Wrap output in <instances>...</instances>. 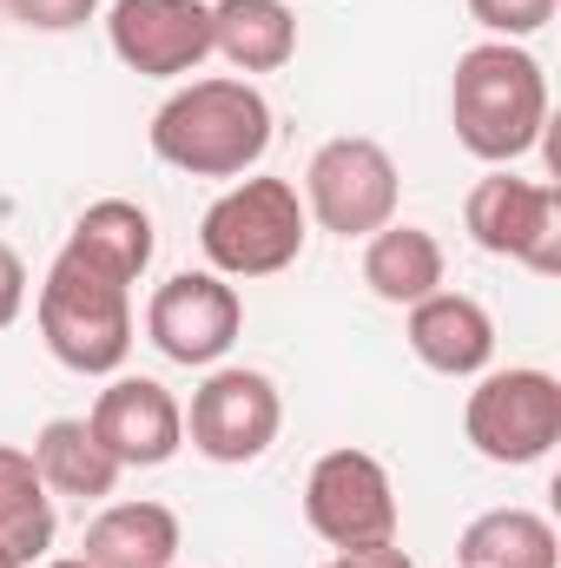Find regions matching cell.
Segmentation results:
<instances>
[{
	"label": "cell",
	"instance_id": "ac0fdd59",
	"mask_svg": "<svg viewBox=\"0 0 561 568\" xmlns=\"http://www.w3.org/2000/svg\"><path fill=\"white\" fill-rule=\"evenodd\" d=\"M462 568H561V542L536 509H489L456 542Z\"/></svg>",
	"mask_w": 561,
	"mask_h": 568
},
{
	"label": "cell",
	"instance_id": "5bb4252c",
	"mask_svg": "<svg viewBox=\"0 0 561 568\" xmlns=\"http://www.w3.org/2000/svg\"><path fill=\"white\" fill-rule=\"evenodd\" d=\"M86 568H172L178 562V516L165 503H113L86 529Z\"/></svg>",
	"mask_w": 561,
	"mask_h": 568
},
{
	"label": "cell",
	"instance_id": "7402d4cb",
	"mask_svg": "<svg viewBox=\"0 0 561 568\" xmlns=\"http://www.w3.org/2000/svg\"><path fill=\"white\" fill-rule=\"evenodd\" d=\"M7 7H13V20H20V27L73 33V27H86V20H93V7H100V0H7Z\"/></svg>",
	"mask_w": 561,
	"mask_h": 568
},
{
	"label": "cell",
	"instance_id": "5b68a950",
	"mask_svg": "<svg viewBox=\"0 0 561 568\" xmlns=\"http://www.w3.org/2000/svg\"><path fill=\"white\" fill-rule=\"evenodd\" d=\"M462 429L489 463H542L561 443V384L549 371H489L462 404Z\"/></svg>",
	"mask_w": 561,
	"mask_h": 568
},
{
	"label": "cell",
	"instance_id": "d4e9b609",
	"mask_svg": "<svg viewBox=\"0 0 561 568\" xmlns=\"http://www.w3.org/2000/svg\"><path fill=\"white\" fill-rule=\"evenodd\" d=\"M0 568H27V562H20V556H13V549H7V542H0Z\"/></svg>",
	"mask_w": 561,
	"mask_h": 568
},
{
	"label": "cell",
	"instance_id": "30bf717a",
	"mask_svg": "<svg viewBox=\"0 0 561 568\" xmlns=\"http://www.w3.org/2000/svg\"><path fill=\"white\" fill-rule=\"evenodd\" d=\"M238 331H245V304H238V291L218 272H178V278L159 284L152 304H145V337L172 364H192V371L218 364L238 344Z\"/></svg>",
	"mask_w": 561,
	"mask_h": 568
},
{
	"label": "cell",
	"instance_id": "4316f807",
	"mask_svg": "<svg viewBox=\"0 0 561 568\" xmlns=\"http://www.w3.org/2000/svg\"><path fill=\"white\" fill-rule=\"evenodd\" d=\"M205 7H212V0H205Z\"/></svg>",
	"mask_w": 561,
	"mask_h": 568
},
{
	"label": "cell",
	"instance_id": "2e32d148",
	"mask_svg": "<svg viewBox=\"0 0 561 568\" xmlns=\"http://www.w3.org/2000/svg\"><path fill=\"white\" fill-rule=\"evenodd\" d=\"M33 469H40V483L53 489V496H80V503H100V496H113V483H120V463L106 456V443L86 429V417H53V424L33 436Z\"/></svg>",
	"mask_w": 561,
	"mask_h": 568
},
{
	"label": "cell",
	"instance_id": "7a4b0ae2",
	"mask_svg": "<svg viewBox=\"0 0 561 568\" xmlns=\"http://www.w3.org/2000/svg\"><path fill=\"white\" fill-rule=\"evenodd\" d=\"M152 152L192 179H238L272 152V106L252 80H192L152 113Z\"/></svg>",
	"mask_w": 561,
	"mask_h": 568
},
{
	"label": "cell",
	"instance_id": "9c48e42d",
	"mask_svg": "<svg viewBox=\"0 0 561 568\" xmlns=\"http://www.w3.org/2000/svg\"><path fill=\"white\" fill-rule=\"evenodd\" d=\"M284 424V404H278V384L265 371H212L198 390H192V410H185V436L198 456L212 463H258L272 443H278Z\"/></svg>",
	"mask_w": 561,
	"mask_h": 568
},
{
	"label": "cell",
	"instance_id": "44dd1931",
	"mask_svg": "<svg viewBox=\"0 0 561 568\" xmlns=\"http://www.w3.org/2000/svg\"><path fill=\"white\" fill-rule=\"evenodd\" d=\"M469 7V20H482L496 40H529V33H542L549 20H555L561 0H462Z\"/></svg>",
	"mask_w": 561,
	"mask_h": 568
},
{
	"label": "cell",
	"instance_id": "8992f818",
	"mask_svg": "<svg viewBox=\"0 0 561 568\" xmlns=\"http://www.w3.org/2000/svg\"><path fill=\"white\" fill-rule=\"evenodd\" d=\"M304 219L337 239H370L397 219V159L377 140H330L304 165Z\"/></svg>",
	"mask_w": 561,
	"mask_h": 568
},
{
	"label": "cell",
	"instance_id": "3957f363",
	"mask_svg": "<svg viewBox=\"0 0 561 568\" xmlns=\"http://www.w3.org/2000/svg\"><path fill=\"white\" fill-rule=\"evenodd\" d=\"M40 337L80 377H113L133 351V284L106 272L100 258L60 245L53 272L40 284Z\"/></svg>",
	"mask_w": 561,
	"mask_h": 568
},
{
	"label": "cell",
	"instance_id": "cb8c5ba5",
	"mask_svg": "<svg viewBox=\"0 0 561 568\" xmlns=\"http://www.w3.org/2000/svg\"><path fill=\"white\" fill-rule=\"evenodd\" d=\"M324 568H417L397 542H370V549H337Z\"/></svg>",
	"mask_w": 561,
	"mask_h": 568
},
{
	"label": "cell",
	"instance_id": "ffe728a7",
	"mask_svg": "<svg viewBox=\"0 0 561 568\" xmlns=\"http://www.w3.org/2000/svg\"><path fill=\"white\" fill-rule=\"evenodd\" d=\"M0 542L20 562H40L53 549V496H47L33 456L7 449V443H0Z\"/></svg>",
	"mask_w": 561,
	"mask_h": 568
},
{
	"label": "cell",
	"instance_id": "d6986e66",
	"mask_svg": "<svg viewBox=\"0 0 561 568\" xmlns=\"http://www.w3.org/2000/svg\"><path fill=\"white\" fill-rule=\"evenodd\" d=\"M67 245L86 252V258H100L106 272H120L126 284H140L145 265H152V219L133 199H100V205L80 212V225L67 232Z\"/></svg>",
	"mask_w": 561,
	"mask_h": 568
},
{
	"label": "cell",
	"instance_id": "e0dca14e",
	"mask_svg": "<svg viewBox=\"0 0 561 568\" xmlns=\"http://www.w3.org/2000/svg\"><path fill=\"white\" fill-rule=\"evenodd\" d=\"M364 284L384 297V304H417L429 291H442V245L422 232V225H384V232H370V245H364Z\"/></svg>",
	"mask_w": 561,
	"mask_h": 568
},
{
	"label": "cell",
	"instance_id": "83f0119b",
	"mask_svg": "<svg viewBox=\"0 0 561 568\" xmlns=\"http://www.w3.org/2000/svg\"><path fill=\"white\" fill-rule=\"evenodd\" d=\"M172 568H178V562H172Z\"/></svg>",
	"mask_w": 561,
	"mask_h": 568
},
{
	"label": "cell",
	"instance_id": "6da1fadb",
	"mask_svg": "<svg viewBox=\"0 0 561 568\" xmlns=\"http://www.w3.org/2000/svg\"><path fill=\"white\" fill-rule=\"evenodd\" d=\"M449 126L462 152H476L482 165H509L549 126V73L536 53H522L516 40H482L456 60L449 80Z\"/></svg>",
	"mask_w": 561,
	"mask_h": 568
},
{
	"label": "cell",
	"instance_id": "277c9868",
	"mask_svg": "<svg viewBox=\"0 0 561 568\" xmlns=\"http://www.w3.org/2000/svg\"><path fill=\"white\" fill-rule=\"evenodd\" d=\"M304 225L310 219H304V199L290 179H245L205 212L198 245L218 278H272L284 265H297Z\"/></svg>",
	"mask_w": 561,
	"mask_h": 568
},
{
	"label": "cell",
	"instance_id": "9a60e30c",
	"mask_svg": "<svg viewBox=\"0 0 561 568\" xmlns=\"http://www.w3.org/2000/svg\"><path fill=\"white\" fill-rule=\"evenodd\" d=\"M212 53L238 73H278L297 53V20L284 0H212Z\"/></svg>",
	"mask_w": 561,
	"mask_h": 568
},
{
	"label": "cell",
	"instance_id": "4fadbf2b",
	"mask_svg": "<svg viewBox=\"0 0 561 568\" xmlns=\"http://www.w3.org/2000/svg\"><path fill=\"white\" fill-rule=\"evenodd\" d=\"M410 351L442 377H476L496 357V324L462 291H429L410 304Z\"/></svg>",
	"mask_w": 561,
	"mask_h": 568
},
{
	"label": "cell",
	"instance_id": "52a82bcc",
	"mask_svg": "<svg viewBox=\"0 0 561 568\" xmlns=\"http://www.w3.org/2000/svg\"><path fill=\"white\" fill-rule=\"evenodd\" d=\"M462 225L489 258H516L542 278L561 272V192L542 179H509L489 172L462 199Z\"/></svg>",
	"mask_w": 561,
	"mask_h": 568
},
{
	"label": "cell",
	"instance_id": "7c38bea8",
	"mask_svg": "<svg viewBox=\"0 0 561 568\" xmlns=\"http://www.w3.org/2000/svg\"><path fill=\"white\" fill-rule=\"evenodd\" d=\"M86 429L106 443V456H113L120 469H159V463H172L178 443H185V410H178V397H172L165 384H152V377H113V384L100 390Z\"/></svg>",
	"mask_w": 561,
	"mask_h": 568
},
{
	"label": "cell",
	"instance_id": "ba28073f",
	"mask_svg": "<svg viewBox=\"0 0 561 568\" xmlns=\"http://www.w3.org/2000/svg\"><path fill=\"white\" fill-rule=\"evenodd\" d=\"M304 523L330 549L397 542V489H390V469L370 449H330V456H317L310 463V483H304Z\"/></svg>",
	"mask_w": 561,
	"mask_h": 568
},
{
	"label": "cell",
	"instance_id": "484cf974",
	"mask_svg": "<svg viewBox=\"0 0 561 568\" xmlns=\"http://www.w3.org/2000/svg\"><path fill=\"white\" fill-rule=\"evenodd\" d=\"M47 568H86V562H80V556H67V562H47Z\"/></svg>",
	"mask_w": 561,
	"mask_h": 568
},
{
	"label": "cell",
	"instance_id": "8fae6325",
	"mask_svg": "<svg viewBox=\"0 0 561 568\" xmlns=\"http://www.w3.org/2000/svg\"><path fill=\"white\" fill-rule=\"evenodd\" d=\"M106 40L133 73L178 80V73H198L212 53V7L205 0H113Z\"/></svg>",
	"mask_w": 561,
	"mask_h": 568
},
{
	"label": "cell",
	"instance_id": "603a6c76",
	"mask_svg": "<svg viewBox=\"0 0 561 568\" xmlns=\"http://www.w3.org/2000/svg\"><path fill=\"white\" fill-rule=\"evenodd\" d=\"M20 304H27V265H20V252L0 239V331L20 317Z\"/></svg>",
	"mask_w": 561,
	"mask_h": 568
}]
</instances>
